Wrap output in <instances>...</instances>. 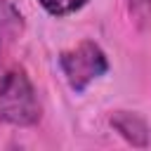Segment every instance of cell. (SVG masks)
Listing matches in <instances>:
<instances>
[{
    "label": "cell",
    "instance_id": "obj_1",
    "mask_svg": "<svg viewBox=\"0 0 151 151\" xmlns=\"http://www.w3.org/2000/svg\"><path fill=\"white\" fill-rule=\"evenodd\" d=\"M40 120L42 104L28 71L21 64L0 59V123L28 130Z\"/></svg>",
    "mask_w": 151,
    "mask_h": 151
},
{
    "label": "cell",
    "instance_id": "obj_2",
    "mask_svg": "<svg viewBox=\"0 0 151 151\" xmlns=\"http://www.w3.org/2000/svg\"><path fill=\"white\" fill-rule=\"evenodd\" d=\"M57 66L61 78L66 80L68 90L73 94H83L94 85L99 78H104L111 68L109 54L104 47L90 38L76 42L73 47H66L57 54Z\"/></svg>",
    "mask_w": 151,
    "mask_h": 151
},
{
    "label": "cell",
    "instance_id": "obj_3",
    "mask_svg": "<svg viewBox=\"0 0 151 151\" xmlns=\"http://www.w3.org/2000/svg\"><path fill=\"white\" fill-rule=\"evenodd\" d=\"M109 125L111 130L125 139L130 146H137V149H146L151 144V125L149 120L137 113V111H127V109H116L109 113Z\"/></svg>",
    "mask_w": 151,
    "mask_h": 151
},
{
    "label": "cell",
    "instance_id": "obj_4",
    "mask_svg": "<svg viewBox=\"0 0 151 151\" xmlns=\"http://www.w3.org/2000/svg\"><path fill=\"white\" fill-rule=\"evenodd\" d=\"M26 21L12 0H0V59H7L12 47L24 38Z\"/></svg>",
    "mask_w": 151,
    "mask_h": 151
},
{
    "label": "cell",
    "instance_id": "obj_5",
    "mask_svg": "<svg viewBox=\"0 0 151 151\" xmlns=\"http://www.w3.org/2000/svg\"><path fill=\"white\" fill-rule=\"evenodd\" d=\"M90 0H38V5L54 19H64L71 17L76 12H80Z\"/></svg>",
    "mask_w": 151,
    "mask_h": 151
},
{
    "label": "cell",
    "instance_id": "obj_6",
    "mask_svg": "<svg viewBox=\"0 0 151 151\" xmlns=\"http://www.w3.org/2000/svg\"><path fill=\"white\" fill-rule=\"evenodd\" d=\"M127 12L137 26H146L151 19V0H125Z\"/></svg>",
    "mask_w": 151,
    "mask_h": 151
}]
</instances>
